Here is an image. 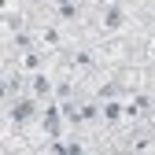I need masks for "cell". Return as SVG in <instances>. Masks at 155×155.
Masks as SVG:
<instances>
[{
	"label": "cell",
	"mask_w": 155,
	"mask_h": 155,
	"mask_svg": "<svg viewBox=\"0 0 155 155\" xmlns=\"http://www.w3.org/2000/svg\"><path fill=\"white\" fill-rule=\"evenodd\" d=\"M122 26H126V11H122L118 4H111V8L100 15V30H104V33H118Z\"/></svg>",
	"instance_id": "1"
},
{
	"label": "cell",
	"mask_w": 155,
	"mask_h": 155,
	"mask_svg": "<svg viewBox=\"0 0 155 155\" xmlns=\"http://www.w3.org/2000/svg\"><path fill=\"white\" fill-rule=\"evenodd\" d=\"M33 100H11V118L15 122H26V118H33Z\"/></svg>",
	"instance_id": "2"
},
{
	"label": "cell",
	"mask_w": 155,
	"mask_h": 155,
	"mask_svg": "<svg viewBox=\"0 0 155 155\" xmlns=\"http://www.w3.org/2000/svg\"><path fill=\"white\" fill-rule=\"evenodd\" d=\"M18 92H22V70H18V74H8V85H4V96H8V100H15Z\"/></svg>",
	"instance_id": "3"
},
{
	"label": "cell",
	"mask_w": 155,
	"mask_h": 155,
	"mask_svg": "<svg viewBox=\"0 0 155 155\" xmlns=\"http://www.w3.org/2000/svg\"><path fill=\"white\" fill-rule=\"evenodd\" d=\"M33 96H52V78L48 74H37L33 78Z\"/></svg>",
	"instance_id": "4"
},
{
	"label": "cell",
	"mask_w": 155,
	"mask_h": 155,
	"mask_svg": "<svg viewBox=\"0 0 155 155\" xmlns=\"http://www.w3.org/2000/svg\"><path fill=\"white\" fill-rule=\"evenodd\" d=\"M118 118H122V104H118V100L104 104V122H118Z\"/></svg>",
	"instance_id": "5"
},
{
	"label": "cell",
	"mask_w": 155,
	"mask_h": 155,
	"mask_svg": "<svg viewBox=\"0 0 155 155\" xmlns=\"http://www.w3.org/2000/svg\"><path fill=\"white\" fill-rule=\"evenodd\" d=\"M148 55H151V59H155V41H148Z\"/></svg>",
	"instance_id": "6"
}]
</instances>
